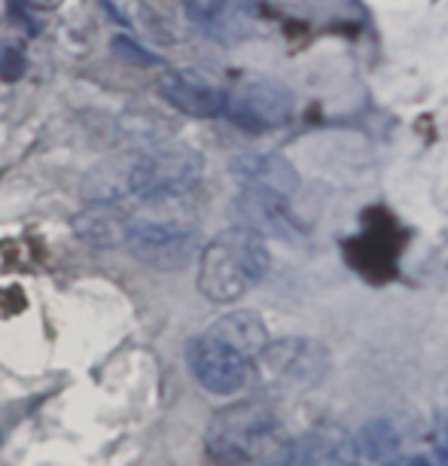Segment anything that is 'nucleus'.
I'll list each match as a JSON object with an SVG mask.
<instances>
[{"instance_id":"nucleus-20","label":"nucleus","mask_w":448,"mask_h":466,"mask_svg":"<svg viewBox=\"0 0 448 466\" xmlns=\"http://www.w3.org/2000/svg\"><path fill=\"white\" fill-rule=\"evenodd\" d=\"M406 466H430V463L424 461V457H412V461H409Z\"/></svg>"},{"instance_id":"nucleus-7","label":"nucleus","mask_w":448,"mask_h":466,"mask_svg":"<svg viewBox=\"0 0 448 466\" xmlns=\"http://www.w3.org/2000/svg\"><path fill=\"white\" fill-rule=\"evenodd\" d=\"M290 198L275 196V192L266 189H250L244 187L239 196V217L241 226L262 235H271V238H293V235L302 232V226L296 223L293 210L287 205Z\"/></svg>"},{"instance_id":"nucleus-1","label":"nucleus","mask_w":448,"mask_h":466,"mask_svg":"<svg viewBox=\"0 0 448 466\" xmlns=\"http://www.w3.org/2000/svg\"><path fill=\"white\" fill-rule=\"evenodd\" d=\"M122 244L149 268L178 271L189 266L199 253V217L189 196L144 198L137 210L126 214Z\"/></svg>"},{"instance_id":"nucleus-14","label":"nucleus","mask_w":448,"mask_h":466,"mask_svg":"<svg viewBox=\"0 0 448 466\" xmlns=\"http://www.w3.org/2000/svg\"><path fill=\"white\" fill-rule=\"evenodd\" d=\"M357 448L366 461L391 466L393 457H397V436H393V430L384 424V420H372V424H366L360 430Z\"/></svg>"},{"instance_id":"nucleus-3","label":"nucleus","mask_w":448,"mask_h":466,"mask_svg":"<svg viewBox=\"0 0 448 466\" xmlns=\"http://www.w3.org/2000/svg\"><path fill=\"white\" fill-rule=\"evenodd\" d=\"M205 162L189 147H156L131 159V196L159 198V196H192L199 187Z\"/></svg>"},{"instance_id":"nucleus-11","label":"nucleus","mask_w":448,"mask_h":466,"mask_svg":"<svg viewBox=\"0 0 448 466\" xmlns=\"http://www.w3.org/2000/svg\"><path fill=\"white\" fill-rule=\"evenodd\" d=\"M208 336H214L223 341V345L235 348L248 360H257L269 345L266 327H262V320L250 311H232V314H226V318H219L214 327L208 329Z\"/></svg>"},{"instance_id":"nucleus-16","label":"nucleus","mask_w":448,"mask_h":466,"mask_svg":"<svg viewBox=\"0 0 448 466\" xmlns=\"http://www.w3.org/2000/svg\"><path fill=\"white\" fill-rule=\"evenodd\" d=\"M433 442H436V461H439V466H448V415L439 418Z\"/></svg>"},{"instance_id":"nucleus-8","label":"nucleus","mask_w":448,"mask_h":466,"mask_svg":"<svg viewBox=\"0 0 448 466\" xmlns=\"http://www.w3.org/2000/svg\"><path fill=\"white\" fill-rule=\"evenodd\" d=\"M159 95L174 110L187 113L192 119L219 116L226 101V95L214 83H208L205 76L192 74V70H168L159 80Z\"/></svg>"},{"instance_id":"nucleus-12","label":"nucleus","mask_w":448,"mask_h":466,"mask_svg":"<svg viewBox=\"0 0 448 466\" xmlns=\"http://www.w3.org/2000/svg\"><path fill=\"white\" fill-rule=\"evenodd\" d=\"M74 232L92 248H117L126 238V210L117 205H92L74 219Z\"/></svg>"},{"instance_id":"nucleus-17","label":"nucleus","mask_w":448,"mask_h":466,"mask_svg":"<svg viewBox=\"0 0 448 466\" xmlns=\"http://www.w3.org/2000/svg\"><path fill=\"white\" fill-rule=\"evenodd\" d=\"M22 308H25V296H22V289L10 287V289H4V293H0V311H6V314H19Z\"/></svg>"},{"instance_id":"nucleus-6","label":"nucleus","mask_w":448,"mask_h":466,"mask_svg":"<svg viewBox=\"0 0 448 466\" xmlns=\"http://www.w3.org/2000/svg\"><path fill=\"white\" fill-rule=\"evenodd\" d=\"M269 433V415H262L253 406H239L217 415V420L210 424L208 445L219 461H248V457H257V448Z\"/></svg>"},{"instance_id":"nucleus-19","label":"nucleus","mask_w":448,"mask_h":466,"mask_svg":"<svg viewBox=\"0 0 448 466\" xmlns=\"http://www.w3.org/2000/svg\"><path fill=\"white\" fill-rule=\"evenodd\" d=\"M28 4L34 6V10H43V13H52V10H58L65 0H28Z\"/></svg>"},{"instance_id":"nucleus-5","label":"nucleus","mask_w":448,"mask_h":466,"mask_svg":"<svg viewBox=\"0 0 448 466\" xmlns=\"http://www.w3.org/2000/svg\"><path fill=\"white\" fill-rule=\"evenodd\" d=\"M187 363L196 381L217 397H232L250 381V360L208 332L187 345Z\"/></svg>"},{"instance_id":"nucleus-2","label":"nucleus","mask_w":448,"mask_h":466,"mask_svg":"<svg viewBox=\"0 0 448 466\" xmlns=\"http://www.w3.org/2000/svg\"><path fill=\"white\" fill-rule=\"evenodd\" d=\"M271 257L266 241L244 226L217 235L199 257V289L210 302L229 305L269 275Z\"/></svg>"},{"instance_id":"nucleus-18","label":"nucleus","mask_w":448,"mask_h":466,"mask_svg":"<svg viewBox=\"0 0 448 466\" xmlns=\"http://www.w3.org/2000/svg\"><path fill=\"white\" fill-rule=\"evenodd\" d=\"M117 49L122 52V56H131V58L137 61V65H147V61H149L147 52H140L137 46H131V43H126V37H119V40H117Z\"/></svg>"},{"instance_id":"nucleus-13","label":"nucleus","mask_w":448,"mask_h":466,"mask_svg":"<svg viewBox=\"0 0 448 466\" xmlns=\"http://www.w3.org/2000/svg\"><path fill=\"white\" fill-rule=\"evenodd\" d=\"M311 345L309 341H278V345H266V350L257 357V363L266 369L271 378H290L296 375V381H309L318 372H311Z\"/></svg>"},{"instance_id":"nucleus-10","label":"nucleus","mask_w":448,"mask_h":466,"mask_svg":"<svg viewBox=\"0 0 448 466\" xmlns=\"http://www.w3.org/2000/svg\"><path fill=\"white\" fill-rule=\"evenodd\" d=\"M232 174L244 187L250 189H266L275 196L290 198L299 189V174L284 156L275 153H253V156H239L232 162Z\"/></svg>"},{"instance_id":"nucleus-15","label":"nucleus","mask_w":448,"mask_h":466,"mask_svg":"<svg viewBox=\"0 0 448 466\" xmlns=\"http://www.w3.org/2000/svg\"><path fill=\"white\" fill-rule=\"evenodd\" d=\"M25 74V56L19 49H4L0 52V80L15 83Z\"/></svg>"},{"instance_id":"nucleus-9","label":"nucleus","mask_w":448,"mask_h":466,"mask_svg":"<svg viewBox=\"0 0 448 466\" xmlns=\"http://www.w3.org/2000/svg\"><path fill=\"white\" fill-rule=\"evenodd\" d=\"M183 6L189 22H196L219 43H241L257 19V13L244 0H183Z\"/></svg>"},{"instance_id":"nucleus-4","label":"nucleus","mask_w":448,"mask_h":466,"mask_svg":"<svg viewBox=\"0 0 448 466\" xmlns=\"http://www.w3.org/2000/svg\"><path fill=\"white\" fill-rule=\"evenodd\" d=\"M223 113L248 131H271L293 116V92L278 80L257 76L226 95Z\"/></svg>"}]
</instances>
